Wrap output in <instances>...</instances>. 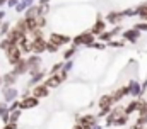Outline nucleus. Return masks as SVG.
Instances as JSON below:
<instances>
[{"label": "nucleus", "mask_w": 147, "mask_h": 129, "mask_svg": "<svg viewBox=\"0 0 147 129\" xmlns=\"http://www.w3.org/2000/svg\"><path fill=\"white\" fill-rule=\"evenodd\" d=\"M26 68H28V66H26L24 61H19L17 66H16V73H22V71H26Z\"/></svg>", "instance_id": "5"}, {"label": "nucleus", "mask_w": 147, "mask_h": 129, "mask_svg": "<svg viewBox=\"0 0 147 129\" xmlns=\"http://www.w3.org/2000/svg\"><path fill=\"white\" fill-rule=\"evenodd\" d=\"M7 58H9V61H10V63H19L21 51H19L16 46H12V48H9V49H7Z\"/></svg>", "instance_id": "1"}, {"label": "nucleus", "mask_w": 147, "mask_h": 129, "mask_svg": "<svg viewBox=\"0 0 147 129\" xmlns=\"http://www.w3.org/2000/svg\"><path fill=\"white\" fill-rule=\"evenodd\" d=\"M51 41H53V43H57V44H58V43H60V44H63V43H67V41H69V37H65V36H58V34H53V36H51Z\"/></svg>", "instance_id": "2"}, {"label": "nucleus", "mask_w": 147, "mask_h": 129, "mask_svg": "<svg viewBox=\"0 0 147 129\" xmlns=\"http://www.w3.org/2000/svg\"><path fill=\"white\" fill-rule=\"evenodd\" d=\"M103 29H105V24H103V22H98V24H96V27H94V31H96V32L103 31Z\"/></svg>", "instance_id": "7"}, {"label": "nucleus", "mask_w": 147, "mask_h": 129, "mask_svg": "<svg viewBox=\"0 0 147 129\" xmlns=\"http://www.w3.org/2000/svg\"><path fill=\"white\" fill-rule=\"evenodd\" d=\"M46 94H48V92H46V85H43V87H38L36 90H34V95H36V97H45Z\"/></svg>", "instance_id": "3"}, {"label": "nucleus", "mask_w": 147, "mask_h": 129, "mask_svg": "<svg viewBox=\"0 0 147 129\" xmlns=\"http://www.w3.org/2000/svg\"><path fill=\"white\" fill-rule=\"evenodd\" d=\"M38 102H36V98H29V100H26L24 104H22V107H34Z\"/></svg>", "instance_id": "6"}, {"label": "nucleus", "mask_w": 147, "mask_h": 129, "mask_svg": "<svg viewBox=\"0 0 147 129\" xmlns=\"http://www.w3.org/2000/svg\"><path fill=\"white\" fill-rule=\"evenodd\" d=\"M60 80H62L60 76H51V80H48V82H46V85H50V87H57Z\"/></svg>", "instance_id": "4"}, {"label": "nucleus", "mask_w": 147, "mask_h": 129, "mask_svg": "<svg viewBox=\"0 0 147 129\" xmlns=\"http://www.w3.org/2000/svg\"><path fill=\"white\" fill-rule=\"evenodd\" d=\"M75 129H82V128H79V126H77V128H75Z\"/></svg>", "instance_id": "8"}]
</instances>
